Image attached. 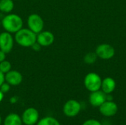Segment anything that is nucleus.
Listing matches in <instances>:
<instances>
[{"label": "nucleus", "mask_w": 126, "mask_h": 125, "mask_svg": "<svg viewBox=\"0 0 126 125\" xmlns=\"http://www.w3.org/2000/svg\"><path fill=\"white\" fill-rule=\"evenodd\" d=\"M12 69V65L10 63V62L4 60V61L0 63V71L3 73V74H6L8 71H10Z\"/></svg>", "instance_id": "obj_18"}, {"label": "nucleus", "mask_w": 126, "mask_h": 125, "mask_svg": "<svg viewBox=\"0 0 126 125\" xmlns=\"http://www.w3.org/2000/svg\"><path fill=\"white\" fill-rule=\"evenodd\" d=\"M99 111L103 116L106 117H111L114 116L117 113L118 106L112 100H106L99 107Z\"/></svg>", "instance_id": "obj_9"}, {"label": "nucleus", "mask_w": 126, "mask_h": 125, "mask_svg": "<svg viewBox=\"0 0 126 125\" xmlns=\"http://www.w3.org/2000/svg\"><path fill=\"white\" fill-rule=\"evenodd\" d=\"M16 102V97H13V98H11L10 99V102H12V103H15Z\"/></svg>", "instance_id": "obj_25"}, {"label": "nucleus", "mask_w": 126, "mask_h": 125, "mask_svg": "<svg viewBox=\"0 0 126 125\" xmlns=\"http://www.w3.org/2000/svg\"><path fill=\"white\" fill-rule=\"evenodd\" d=\"M106 101V94L103 91H96L89 95V102L94 107H100Z\"/></svg>", "instance_id": "obj_12"}, {"label": "nucleus", "mask_w": 126, "mask_h": 125, "mask_svg": "<svg viewBox=\"0 0 126 125\" xmlns=\"http://www.w3.org/2000/svg\"><path fill=\"white\" fill-rule=\"evenodd\" d=\"M95 53L97 55V57H100L103 60H109L114 56L115 49L110 44L103 43L96 48Z\"/></svg>", "instance_id": "obj_6"}, {"label": "nucleus", "mask_w": 126, "mask_h": 125, "mask_svg": "<svg viewBox=\"0 0 126 125\" xmlns=\"http://www.w3.org/2000/svg\"><path fill=\"white\" fill-rule=\"evenodd\" d=\"M1 21H0V27H1Z\"/></svg>", "instance_id": "obj_27"}, {"label": "nucleus", "mask_w": 126, "mask_h": 125, "mask_svg": "<svg viewBox=\"0 0 126 125\" xmlns=\"http://www.w3.org/2000/svg\"><path fill=\"white\" fill-rule=\"evenodd\" d=\"M37 125H61L59 122L51 116L44 117L37 122Z\"/></svg>", "instance_id": "obj_16"}, {"label": "nucleus", "mask_w": 126, "mask_h": 125, "mask_svg": "<svg viewBox=\"0 0 126 125\" xmlns=\"http://www.w3.org/2000/svg\"><path fill=\"white\" fill-rule=\"evenodd\" d=\"M14 41V38L11 33L6 31L0 33V49L6 54L12 51Z\"/></svg>", "instance_id": "obj_5"}, {"label": "nucleus", "mask_w": 126, "mask_h": 125, "mask_svg": "<svg viewBox=\"0 0 126 125\" xmlns=\"http://www.w3.org/2000/svg\"><path fill=\"white\" fill-rule=\"evenodd\" d=\"M3 98H4V94H3V93L1 91V90H0V102L2 101Z\"/></svg>", "instance_id": "obj_24"}, {"label": "nucleus", "mask_w": 126, "mask_h": 125, "mask_svg": "<svg viewBox=\"0 0 126 125\" xmlns=\"http://www.w3.org/2000/svg\"><path fill=\"white\" fill-rule=\"evenodd\" d=\"M14 8L13 0H0V11L4 13H10Z\"/></svg>", "instance_id": "obj_15"}, {"label": "nucleus", "mask_w": 126, "mask_h": 125, "mask_svg": "<svg viewBox=\"0 0 126 125\" xmlns=\"http://www.w3.org/2000/svg\"><path fill=\"white\" fill-rule=\"evenodd\" d=\"M82 125H102V124L96 119H89L84 122Z\"/></svg>", "instance_id": "obj_20"}, {"label": "nucleus", "mask_w": 126, "mask_h": 125, "mask_svg": "<svg viewBox=\"0 0 126 125\" xmlns=\"http://www.w3.org/2000/svg\"><path fill=\"white\" fill-rule=\"evenodd\" d=\"M21 118L16 113H10L5 118L4 125H22Z\"/></svg>", "instance_id": "obj_14"}, {"label": "nucleus", "mask_w": 126, "mask_h": 125, "mask_svg": "<svg viewBox=\"0 0 126 125\" xmlns=\"http://www.w3.org/2000/svg\"><path fill=\"white\" fill-rule=\"evenodd\" d=\"M81 110V105L79 102L75 99H70L67 101L63 105V113L68 117L76 116Z\"/></svg>", "instance_id": "obj_7"}, {"label": "nucleus", "mask_w": 126, "mask_h": 125, "mask_svg": "<svg viewBox=\"0 0 126 125\" xmlns=\"http://www.w3.org/2000/svg\"><path fill=\"white\" fill-rule=\"evenodd\" d=\"M1 116H0V125H1Z\"/></svg>", "instance_id": "obj_26"}, {"label": "nucleus", "mask_w": 126, "mask_h": 125, "mask_svg": "<svg viewBox=\"0 0 126 125\" xmlns=\"http://www.w3.org/2000/svg\"><path fill=\"white\" fill-rule=\"evenodd\" d=\"M35 1H37V0H35Z\"/></svg>", "instance_id": "obj_28"}, {"label": "nucleus", "mask_w": 126, "mask_h": 125, "mask_svg": "<svg viewBox=\"0 0 126 125\" xmlns=\"http://www.w3.org/2000/svg\"><path fill=\"white\" fill-rule=\"evenodd\" d=\"M42 46L36 41L35 43H33L32 45V46H31V48L34 50V51H35V52H38V51H39L40 49H41V48Z\"/></svg>", "instance_id": "obj_21"}, {"label": "nucleus", "mask_w": 126, "mask_h": 125, "mask_svg": "<svg viewBox=\"0 0 126 125\" xmlns=\"http://www.w3.org/2000/svg\"><path fill=\"white\" fill-rule=\"evenodd\" d=\"M5 82L13 86L18 85L23 80L22 74L16 70H10L4 74Z\"/></svg>", "instance_id": "obj_11"}, {"label": "nucleus", "mask_w": 126, "mask_h": 125, "mask_svg": "<svg viewBox=\"0 0 126 125\" xmlns=\"http://www.w3.org/2000/svg\"><path fill=\"white\" fill-rule=\"evenodd\" d=\"M6 59V53L0 49V63Z\"/></svg>", "instance_id": "obj_22"}, {"label": "nucleus", "mask_w": 126, "mask_h": 125, "mask_svg": "<svg viewBox=\"0 0 126 125\" xmlns=\"http://www.w3.org/2000/svg\"><path fill=\"white\" fill-rule=\"evenodd\" d=\"M14 40L21 46L26 48L31 47L32 45L36 42L37 34L29 28H21L15 33Z\"/></svg>", "instance_id": "obj_2"}, {"label": "nucleus", "mask_w": 126, "mask_h": 125, "mask_svg": "<svg viewBox=\"0 0 126 125\" xmlns=\"http://www.w3.org/2000/svg\"></svg>", "instance_id": "obj_29"}, {"label": "nucleus", "mask_w": 126, "mask_h": 125, "mask_svg": "<svg viewBox=\"0 0 126 125\" xmlns=\"http://www.w3.org/2000/svg\"><path fill=\"white\" fill-rule=\"evenodd\" d=\"M5 82V78H4V74H3L1 71H0V86L1 85Z\"/></svg>", "instance_id": "obj_23"}, {"label": "nucleus", "mask_w": 126, "mask_h": 125, "mask_svg": "<svg viewBox=\"0 0 126 125\" xmlns=\"http://www.w3.org/2000/svg\"><path fill=\"white\" fill-rule=\"evenodd\" d=\"M116 88V82L111 77H106L102 80L101 89L106 94H111Z\"/></svg>", "instance_id": "obj_13"}, {"label": "nucleus", "mask_w": 126, "mask_h": 125, "mask_svg": "<svg viewBox=\"0 0 126 125\" xmlns=\"http://www.w3.org/2000/svg\"><path fill=\"white\" fill-rule=\"evenodd\" d=\"M102 84V79L99 74L91 72L86 74L84 78V85L86 88L91 91H96L101 88Z\"/></svg>", "instance_id": "obj_3"}, {"label": "nucleus", "mask_w": 126, "mask_h": 125, "mask_svg": "<svg viewBox=\"0 0 126 125\" xmlns=\"http://www.w3.org/2000/svg\"><path fill=\"white\" fill-rule=\"evenodd\" d=\"M55 41V36L53 33L50 31L42 30L37 34L36 41L41 46H49L53 43Z\"/></svg>", "instance_id": "obj_10"}, {"label": "nucleus", "mask_w": 126, "mask_h": 125, "mask_svg": "<svg viewBox=\"0 0 126 125\" xmlns=\"http://www.w3.org/2000/svg\"><path fill=\"white\" fill-rule=\"evenodd\" d=\"M27 24L28 28L34 32L35 34L41 32L44 27V22L41 15L36 13L30 14L27 20Z\"/></svg>", "instance_id": "obj_4"}, {"label": "nucleus", "mask_w": 126, "mask_h": 125, "mask_svg": "<svg viewBox=\"0 0 126 125\" xmlns=\"http://www.w3.org/2000/svg\"><path fill=\"white\" fill-rule=\"evenodd\" d=\"M10 85L8 84L7 82H4L0 86V90L3 94L7 93L10 91Z\"/></svg>", "instance_id": "obj_19"}, {"label": "nucleus", "mask_w": 126, "mask_h": 125, "mask_svg": "<svg viewBox=\"0 0 126 125\" xmlns=\"http://www.w3.org/2000/svg\"><path fill=\"white\" fill-rule=\"evenodd\" d=\"M1 23L4 30L11 34L16 33L23 28V20L21 17L15 13H7L2 18Z\"/></svg>", "instance_id": "obj_1"}, {"label": "nucleus", "mask_w": 126, "mask_h": 125, "mask_svg": "<svg viewBox=\"0 0 126 125\" xmlns=\"http://www.w3.org/2000/svg\"><path fill=\"white\" fill-rule=\"evenodd\" d=\"M97 59V55L95 52H89L87 53L83 58L84 63L86 64H93L96 62Z\"/></svg>", "instance_id": "obj_17"}, {"label": "nucleus", "mask_w": 126, "mask_h": 125, "mask_svg": "<svg viewBox=\"0 0 126 125\" xmlns=\"http://www.w3.org/2000/svg\"><path fill=\"white\" fill-rule=\"evenodd\" d=\"M39 114L38 111L34 108L26 109L21 116L22 122L26 125H34L38 122Z\"/></svg>", "instance_id": "obj_8"}]
</instances>
